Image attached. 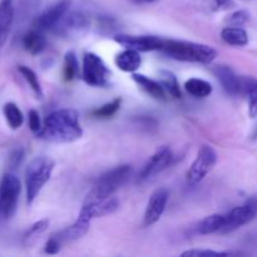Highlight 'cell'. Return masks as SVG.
Here are the masks:
<instances>
[{
    "label": "cell",
    "mask_w": 257,
    "mask_h": 257,
    "mask_svg": "<svg viewBox=\"0 0 257 257\" xmlns=\"http://www.w3.org/2000/svg\"><path fill=\"white\" fill-rule=\"evenodd\" d=\"M82 136L79 113L72 108H64L54 110L45 118L37 137L54 143H70L79 140Z\"/></svg>",
    "instance_id": "obj_1"
},
{
    "label": "cell",
    "mask_w": 257,
    "mask_h": 257,
    "mask_svg": "<svg viewBox=\"0 0 257 257\" xmlns=\"http://www.w3.org/2000/svg\"><path fill=\"white\" fill-rule=\"evenodd\" d=\"M162 50L166 55L180 62L200 63L208 65L217 57V50L215 48L200 43L186 42V40L163 39Z\"/></svg>",
    "instance_id": "obj_2"
},
{
    "label": "cell",
    "mask_w": 257,
    "mask_h": 257,
    "mask_svg": "<svg viewBox=\"0 0 257 257\" xmlns=\"http://www.w3.org/2000/svg\"><path fill=\"white\" fill-rule=\"evenodd\" d=\"M131 173H132V167L130 165L117 166L104 172L94 183L84 202H95L113 196L127 182L128 178L131 177Z\"/></svg>",
    "instance_id": "obj_3"
},
{
    "label": "cell",
    "mask_w": 257,
    "mask_h": 257,
    "mask_svg": "<svg viewBox=\"0 0 257 257\" xmlns=\"http://www.w3.org/2000/svg\"><path fill=\"white\" fill-rule=\"evenodd\" d=\"M55 163L49 157H37L28 165L25 170V188L27 202L32 205L40 193L45 183L50 180Z\"/></svg>",
    "instance_id": "obj_4"
},
{
    "label": "cell",
    "mask_w": 257,
    "mask_h": 257,
    "mask_svg": "<svg viewBox=\"0 0 257 257\" xmlns=\"http://www.w3.org/2000/svg\"><path fill=\"white\" fill-rule=\"evenodd\" d=\"M22 192V183L13 173H5L0 181V221H8L15 215Z\"/></svg>",
    "instance_id": "obj_5"
},
{
    "label": "cell",
    "mask_w": 257,
    "mask_h": 257,
    "mask_svg": "<svg viewBox=\"0 0 257 257\" xmlns=\"http://www.w3.org/2000/svg\"><path fill=\"white\" fill-rule=\"evenodd\" d=\"M218 160L217 152L212 146L203 145L198 150L195 161L187 172L188 185L196 186L205 180L206 176L213 170Z\"/></svg>",
    "instance_id": "obj_6"
},
{
    "label": "cell",
    "mask_w": 257,
    "mask_h": 257,
    "mask_svg": "<svg viewBox=\"0 0 257 257\" xmlns=\"http://www.w3.org/2000/svg\"><path fill=\"white\" fill-rule=\"evenodd\" d=\"M83 79L90 87L102 88L109 84L110 70L99 55L94 53H85L82 67Z\"/></svg>",
    "instance_id": "obj_7"
},
{
    "label": "cell",
    "mask_w": 257,
    "mask_h": 257,
    "mask_svg": "<svg viewBox=\"0 0 257 257\" xmlns=\"http://www.w3.org/2000/svg\"><path fill=\"white\" fill-rule=\"evenodd\" d=\"M257 216V198H251L243 205L232 208L225 215L223 225L221 227V233H230L238 230L242 226L247 225L255 220Z\"/></svg>",
    "instance_id": "obj_8"
},
{
    "label": "cell",
    "mask_w": 257,
    "mask_h": 257,
    "mask_svg": "<svg viewBox=\"0 0 257 257\" xmlns=\"http://www.w3.org/2000/svg\"><path fill=\"white\" fill-rule=\"evenodd\" d=\"M173 160H175V155H173L172 150H171L170 147L163 146V147L158 148V150L153 153L152 157L145 163L142 170L140 171L138 180L147 181L153 178L155 176L160 175L161 172H163L166 168H168L172 165Z\"/></svg>",
    "instance_id": "obj_9"
},
{
    "label": "cell",
    "mask_w": 257,
    "mask_h": 257,
    "mask_svg": "<svg viewBox=\"0 0 257 257\" xmlns=\"http://www.w3.org/2000/svg\"><path fill=\"white\" fill-rule=\"evenodd\" d=\"M70 5H72V0H60L57 4L48 8L34 20V23H33L34 29L40 30L43 33L52 32L55 25L60 22V19L67 14Z\"/></svg>",
    "instance_id": "obj_10"
},
{
    "label": "cell",
    "mask_w": 257,
    "mask_h": 257,
    "mask_svg": "<svg viewBox=\"0 0 257 257\" xmlns=\"http://www.w3.org/2000/svg\"><path fill=\"white\" fill-rule=\"evenodd\" d=\"M114 40L118 44L123 45L130 49H135L137 52H152V50H161L163 45V39L155 37V35H130V34H117Z\"/></svg>",
    "instance_id": "obj_11"
},
{
    "label": "cell",
    "mask_w": 257,
    "mask_h": 257,
    "mask_svg": "<svg viewBox=\"0 0 257 257\" xmlns=\"http://www.w3.org/2000/svg\"><path fill=\"white\" fill-rule=\"evenodd\" d=\"M168 197H170V192L165 187L157 188L151 195L145 211V216H143V225L146 227H150V226L155 225L160 221L163 212H165L166 206H167Z\"/></svg>",
    "instance_id": "obj_12"
},
{
    "label": "cell",
    "mask_w": 257,
    "mask_h": 257,
    "mask_svg": "<svg viewBox=\"0 0 257 257\" xmlns=\"http://www.w3.org/2000/svg\"><path fill=\"white\" fill-rule=\"evenodd\" d=\"M89 27V18L82 12H69L60 19V22L55 25L52 33L60 35V37H68V35L79 34L80 32L85 30Z\"/></svg>",
    "instance_id": "obj_13"
},
{
    "label": "cell",
    "mask_w": 257,
    "mask_h": 257,
    "mask_svg": "<svg viewBox=\"0 0 257 257\" xmlns=\"http://www.w3.org/2000/svg\"><path fill=\"white\" fill-rule=\"evenodd\" d=\"M93 217L89 208L85 205H83L82 210H80L75 222L73 223V225H70L69 227L65 228V230L60 231V232L55 236H57L58 240L62 242V245L67 242H74V241L79 240L80 237H83V236L88 232Z\"/></svg>",
    "instance_id": "obj_14"
},
{
    "label": "cell",
    "mask_w": 257,
    "mask_h": 257,
    "mask_svg": "<svg viewBox=\"0 0 257 257\" xmlns=\"http://www.w3.org/2000/svg\"><path fill=\"white\" fill-rule=\"evenodd\" d=\"M213 74L220 82L221 87L223 88L227 94L238 95L241 94V82L240 77L236 75V73L231 69L228 65H216L212 69Z\"/></svg>",
    "instance_id": "obj_15"
},
{
    "label": "cell",
    "mask_w": 257,
    "mask_h": 257,
    "mask_svg": "<svg viewBox=\"0 0 257 257\" xmlns=\"http://www.w3.org/2000/svg\"><path fill=\"white\" fill-rule=\"evenodd\" d=\"M13 22H14L13 0H0V50L7 43Z\"/></svg>",
    "instance_id": "obj_16"
},
{
    "label": "cell",
    "mask_w": 257,
    "mask_h": 257,
    "mask_svg": "<svg viewBox=\"0 0 257 257\" xmlns=\"http://www.w3.org/2000/svg\"><path fill=\"white\" fill-rule=\"evenodd\" d=\"M132 78L133 80L137 83L138 87H140L143 92L147 93L150 97L155 98V99H158V100H165L166 98H167V93L165 92L162 85H161L158 82H156V80L151 79V78L136 72L133 73Z\"/></svg>",
    "instance_id": "obj_17"
},
{
    "label": "cell",
    "mask_w": 257,
    "mask_h": 257,
    "mask_svg": "<svg viewBox=\"0 0 257 257\" xmlns=\"http://www.w3.org/2000/svg\"><path fill=\"white\" fill-rule=\"evenodd\" d=\"M241 94L247 98L248 115L257 117V79L252 77H240Z\"/></svg>",
    "instance_id": "obj_18"
},
{
    "label": "cell",
    "mask_w": 257,
    "mask_h": 257,
    "mask_svg": "<svg viewBox=\"0 0 257 257\" xmlns=\"http://www.w3.org/2000/svg\"><path fill=\"white\" fill-rule=\"evenodd\" d=\"M141 63H142V58H141L140 52L135 49H130V48L123 50L122 53H119L115 57L117 67L122 72L125 73H135L141 67Z\"/></svg>",
    "instance_id": "obj_19"
},
{
    "label": "cell",
    "mask_w": 257,
    "mask_h": 257,
    "mask_svg": "<svg viewBox=\"0 0 257 257\" xmlns=\"http://www.w3.org/2000/svg\"><path fill=\"white\" fill-rule=\"evenodd\" d=\"M22 42L24 49L32 55L40 54L47 48V38L44 37V33L38 29H33L28 32L23 37Z\"/></svg>",
    "instance_id": "obj_20"
},
{
    "label": "cell",
    "mask_w": 257,
    "mask_h": 257,
    "mask_svg": "<svg viewBox=\"0 0 257 257\" xmlns=\"http://www.w3.org/2000/svg\"><path fill=\"white\" fill-rule=\"evenodd\" d=\"M85 206H88L90 213H92L93 220L97 217H104V216L112 215L119 207V201L115 197L105 198L102 201H95V202H84Z\"/></svg>",
    "instance_id": "obj_21"
},
{
    "label": "cell",
    "mask_w": 257,
    "mask_h": 257,
    "mask_svg": "<svg viewBox=\"0 0 257 257\" xmlns=\"http://www.w3.org/2000/svg\"><path fill=\"white\" fill-rule=\"evenodd\" d=\"M221 39L232 47H245L248 44V34L241 27H226L221 32Z\"/></svg>",
    "instance_id": "obj_22"
},
{
    "label": "cell",
    "mask_w": 257,
    "mask_h": 257,
    "mask_svg": "<svg viewBox=\"0 0 257 257\" xmlns=\"http://www.w3.org/2000/svg\"><path fill=\"white\" fill-rule=\"evenodd\" d=\"M185 89L188 94L195 98H206L211 95L213 88L211 83L207 80L200 79V78H191L185 83Z\"/></svg>",
    "instance_id": "obj_23"
},
{
    "label": "cell",
    "mask_w": 257,
    "mask_h": 257,
    "mask_svg": "<svg viewBox=\"0 0 257 257\" xmlns=\"http://www.w3.org/2000/svg\"><path fill=\"white\" fill-rule=\"evenodd\" d=\"M223 220H225V215H221V213H213V215L207 216L198 223L197 232L200 235H211V233L220 232L223 225Z\"/></svg>",
    "instance_id": "obj_24"
},
{
    "label": "cell",
    "mask_w": 257,
    "mask_h": 257,
    "mask_svg": "<svg viewBox=\"0 0 257 257\" xmlns=\"http://www.w3.org/2000/svg\"><path fill=\"white\" fill-rule=\"evenodd\" d=\"M3 113L12 130H19L24 123V114L15 103L9 102L3 107Z\"/></svg>",
    "instance_id": "obj_25"
},
{
    "label": "cell",
    "mask_w": 257,
    "mask_h": 257,
    "mask_svg": "<svg viewBox=\"0 0 257 257\" xmlns=\"http://www.w3.org/2000/svg\"><path fill=\"white\" fill-rule=\"evenodd\" d=\"M160 84L162 85L165 92L173 98H181V89L178 84L177 77L170 70H161Z\"/></svg>",
    "instance_id": "obj_26"
},
{
    "label": "cell",
    "mask_w": 257,
    "mask_h": 257,
    "mask_svg": "<svg viewBox=\"0 0 257 257\" xmlns=\"http://www.w3.org/2000/svg\"><path fill=\"white\" fill-rule=\"evenodd\" d=\"M78 72H79V64H78L77 55L74 52H68L64 55V63H63V77L65 82L74 80Z\"/></svg>",
    "instance_id": "obj_27"
},
{
    "label": "cell",
    "mask_w": 257,
    "mask_h": 257,
    "mask_svg": "<svg viewBox=\"0 0 257 257\" xmlns=\"http://www.w3.org/2000/svg\"><path fill=\"white\" fill-rule=\"evenodd\" d=\"M18 69H19V73L23 75V78L27 80V83L29 84V87L32 88V90L34 92V94L37 95V98L43 99V97H44V93H43L42 85H40L39 79H38V77H37V74H35L34 70L30 69V68L27 67V65H19V68H18Z\"/></svg>",
    "instance_id": "obj_28"
},
{
    "label": "cell",
    "mask_w": 257,
    "mask_h": 257,
    "mask_svg": "<svg viewBox=\"0 0 257 257\" xmlns=\"http://www.w3.org/2000/svg\"><path fill=\"white\" fill-rule=\"evenodd\" d=\"M120 104H122V99L115 98L112 102L105 103V104L100 105L97 109L92 110V115L95 118H100V119H107V118L113 117L119 110Z\"/></svg>",
    "instance_id": "obj_29"
},
{
    "label": "cell",
    "mask_w": 257,
    "mask_h": 257,
    "mask_svg": "<svg viewBox=\"0 0 257 257\" xmlns=\"http://www.w3.org/2000/svg\"><path fill=\"white\" fill-rule=\"evenodd\" d=\"M48 227H49V221L48 220H40V221H38V222L33 223L24 236L25 243L30 245V243H32L33 241L38 237V236H40L42 233H44L45 231L48 230Z\"/></svg>",
    "instance_id": "obj_30"
},
{
    "label": "cell",
    "mask_w": 257,
    "mask_h": 257,
    "mask_svg": "<svg viewBox=\"0 0 257 257\" xmlns=\"http://www.w3.org/2000/svg\"><path fill=\"white\" fill-rule=\"evenodd\" d=\"M236 255L235 252H228V251H213V250H207V248H192V250H187L185 252L181 253L182 257H218V256H232Z\"/></svg>",
    "instance_id": "obj_31"
},
{
    "label": "cell",
    "mask_w": 257,
    "mask_h": 257,
    "mask_svg": "<svg viewBox=\"0 0 257 257\" xmlns=\"http://www.w3.org/2000/svg\"><path fill=\"white\" fill-rule=\"evenodd\" d=\"M250 20V14L246 10H237L226 18L228 27H242Z\"/></svg>",
    "instance_id": "obj_32"
},
{
    "label": "cell",
    "mask_w": 257,
    "mask_h": 257,
    "mask_svg": "<svg viewBox=\"0 0 257 257\" xmlns=\"http://www.w3.org/2000/svg\"><path fill=\"white\" fill-rule=\"evenodd\" d=\"M28 122H29V128L35 136L40 132L42 130V120H40L39 113L35 109H30L29 113H28Z\"/></svg>",
    "instance_id": "obj_33"
},
{
    "label": "cell",
    "mask_w": 257,
    "mask_h": 257,
    "mask_svg": "<svg viewBox=\"0 0 257 257\" xmlns=\"http://www.w3.org/2000/svg\"><path fill=\"white\" fill-rule=\"evenodd\" d=\"M24 156H25V153H24V150H23V148H15V150L13 151L9 156V161H8V163H9V167L12 168V170L19 167V166L22 165L23 161H24Z\"/></svg>",
    "instance_id": "obj_34"
},
{
    "label": "cell",
    "mask_w": 257,
    "mask_h": 257,
    "mask_svg": "<svg viewBox=\"0 0 257 257\" xmlns=\"http://www.w3.org/2000/svg\"><path fill=\"white\" fill-rule=\"evenodd\" d=\"M60 247H62V242L58 240L57 236H52L45 243L44 252L48 253V255H55V253L59 252Z\"/></svg>",
    "instance_id": "obj_35"
},
{
    "label": "cell",
    "mask_w": 257,
    "mask_h": 257,
    "mask_svg": "<svg viewBox=\"0 0 257 257\" xmlns=\"http://www.w3.org/2000/svg\"><path fill=\"white\" fill-rule=\"evenodd\" d=\"M233 7H235V2L233 0H215L212 5V9L215 12H221V10L232 9Z\"/></svg>",
    "instance_id": "obj_36"
},
{
    "label": "cell",
    "mask_w": 257,
    "mask_h": 257,
    "mask_svg": "<svg viewBox=\"0 0 257 257\" xmlns=\"http://www.w3.org/2000/svg\"><path fill=\"white\" fill-rule=\"evenodd\" d=\"M133 4H151V3H155L157 0H131Z\"/></svg>",
    "instance_id": "obj_37"
},
{
    "label": "cell",
    "mask_w": 257,
    "mask_h": 257,
    "mask_svg": "<svg viewBox=\"0 0 257 257\" xmlns=\"http://www.w3.org/2000/svg\"><path fill=\"white\" fill-rule=\"evenodd\" d=\"M253 138H257V130H256V132H255V135H253Z\"/></svg>",
    "instance_id": "obj_38"
}]
</instances>
